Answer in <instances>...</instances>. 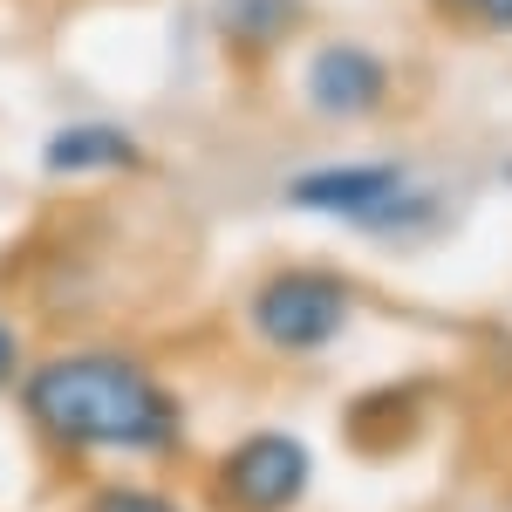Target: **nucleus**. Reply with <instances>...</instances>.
<instances>
[{
  "label": "nucleus",
  "mask_w": 512,
  "mask_h": 512,
  "mask_svg": "<svg viewBox=\"0 0 512 512\" xmlns=\"http://www.w3.org/2000/svg\"><path fill=\"white\" fill-rule=\"evenodd\" d=\"M21 383V335H14V321L0 315V390H14Z\"/></svg>",
  "instance_id": "obj_10"
},
{
  "label": "nucleus",
  "mask_w": 512,
  "mask_h": 512,
  "mask_svg": "<svg viewBox=\"0 0 512 512\" xmlns=\"http://www.w3.org/2000/svg\"><path fill=\"white\" fill-rule=\"evenodd\" d=\"M315 485V451L287 431H253L219 458V506L226 512H294Z\"/></svg>",
  "instance_id": "obj_4"
},
{
  "label": "nucleus",
  "mask_w": 512,
  "mask_h": 512,
  "mask_svg": "<svg viewBox=\"0 0 512 512\" xmlns=\"http://www.w3.org/2000/svg\"><path fill=\"white\" fill-rule=\"evenodd\" d=\"M437 21L478 28V35H512V0H424Z\"/></svg>",
  "instance_id": "obj_8"
},
{
  "label": "nucleus",
  "mask_w": 512,
  "mask_h": 512,
  "mask_svg": "<svg viewBox=\"0 0 512 512\" xmlns=\"http://www.w3.org/2000/svg\"><path fill=\"white\" fill-rule=\"evenodd\" d=\"M506 185H512V164H506Z\"/></svg>",
  "instance_id": "obj_11"
},
{
  "label": "nucleus",
  "mask_w": 512,
  "mask_h": 512,
  "mask_svg": "<svg viewBox=\"0 0 512 512\" xmlns=\"http://www.w3.org/2000/svg\"><path fill=\"white\" fill-rule=\"evenodd\" d=\"M212 21H219L226 48L267 55V48H280V41L308 21V0H212Z\"/></svg>",
  "instance_id": "obj_7"
},
{
  "label": "nucleus",
  "mask_w": 512,
  "mask_h": 512,
  "mask_svg": "<svg viewBox=\"0 0 512 512\" xmlns=\"http://www.w3.org/2000/svg\"><path fill=\"white\" fill-rule=\"evenodd\" d=\"M82 512H185V506L164 499V492H151V485H123V478H117V485H96Z\"/></svg>",
  "instance_id": "obj_9"
},
{
  "label": "nucleus",
  "mask_w": 512,
  "mask_h": 512,
  "mask_svg": "<svg viewBox=\"0 0 512 512\" xmlns=\"http://www.w3.org/2000/svg\"><path fill=\"white\" fill-rule=\"evenodd\" d=\"M390 96H396V69L369 41H321L301 62V103L321 123H369L390 110Z\"/></svg>",
  "instance_id": "obj_5"
},
{
  "label": "nucleus",
  "mask_w": 512,
  "mask_h": 512,
  "mask_svg": "<svg viewBox=\"0 0 512 512\" xmlns=\"http://www.w3.org/2000/svg\"><path fill=\"white\" fill-rule=\"evenodd\" d=\"M21 410L55 451L171 458L185 444V403L123 349H69L21 369Z\"/></svg>",
  "instance_id": "obj_1"
},
{
  "label": "nucleus",
  "mask_w": 512,
  "mask_h": 512,
  "mask_svg": "<svg viewBox=\"0 0 512 512\" xmlns=\"http://www.w3.org/2000/svg\"><path fill=\"white\" fill-rule=\"evenodd\" d=\"M287 205L308 219H335L349 233L369 239H424L444 226V198L431 185H417V171L403 158H335L308 164L301 178H287Z\"/></svg>",
  "instance_id": "obj_2"
},
{
  "label": "nucleus",
  "mask_w": 512,
  "mask_h": 512,
  "mask_svg": "<svg viewBox=\"0 0 512 512\" xmlns=\"http://www.w3.org/2000/svg\"><path fill=\"white\" fill-rule=\"evenodd\" d=\"M355 287L335 267H274L246 294V328L274 355H321L349 335Z\"/></svg>",
  "instance_id": "obj_3"
},
{
  "label": "nucleus",
  "mask_w": 512,
  "mask_h": 512,
  "mask_svg": "<svg viewBox=\"0 0 512 512\" xmlns=\"http://www.w3.org/2000/svg\"><path fill=\"white\" fill-rule=\"evenodd\" d=\"M41 171H48V178H123V171H144V144H137L123 123L82 117V123L48 130Z\"/></svg>",
  "instance_id": "obj_6"
}]
</instances>
